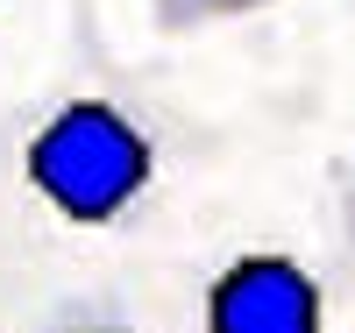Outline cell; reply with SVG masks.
I'll return each instance as SVG.
<instances>
[{
  "instance_id": "obj_1",
  "label": "cell",
  "mask_w": 355,
  "mask_h": 333,
  "mask_svg": "<svg viewBox=\"0 0 355 333\" xmlns=\"http://www.w3.org/2000/svg\"><path fill=\"white\" fill-rule=\"evenodd\" d=\"M21 177L57 220L114 227L157 185V128L114 93H64L28 128Z\"/></svg>"
},
{
  "instance_id": "obj_4",
  "label": "cell",
  "mask_w": 355,
  "mask_h": 333,
  "mask_svg": "<svg viewBox=\"0 0 355 333\" xmlns=\"http://www.w3.org/2000/svg\"><path fill=\"white\" fill-rule=\"evenodd\" d=\"M43 333H142V326H128L121 312H100V305H71V312H57Z\"/></svg>"
},
{
  "instance_id": "obj_5",
  "label": "cell",
  "mask_w": 355,
  "mask_h": 333,
  "mask_svg": "<svg viewBox=\"0 0 355 333\" xmlns=\"http://www.w3.org/2000/svg\"><path fill=\"white\" fill-rule=\"evenodd\" d=\"M341 234H348V255H355V149H348V170H341Z\"/></svg>"
},
{
  "instance_id": "obj_3",
  "label": "cell",
  "mask_w": 355,
  "mask_h": 333,
  "mask_svg": "<svg viewBox=\"0 0 355 333\" xmlns=\"http://www.w3.org/2000/svg\"><path fill=\"white\" fill-rule=\"evenodd\" d=\"M263 8H277V0H150L157 28H171V36L214 28V21H242V15H263Z\"/></svg>"
},
{
  "instance_id": "obj_2",
  "label": "cell",
  "mask_w": 355,
  "mask_h": 333,
  "mask_svg": "<svg viewBox=\"0 0 355 333\" xmlns=\"http://www.w3.org/2000/svg\"><path fill=\"white\" fill-rule=\"evenodd\" d=\"M199 319L206 333H327V291L299 255L256 249L206 277Z\"/></svg>"
}]
</instances>
